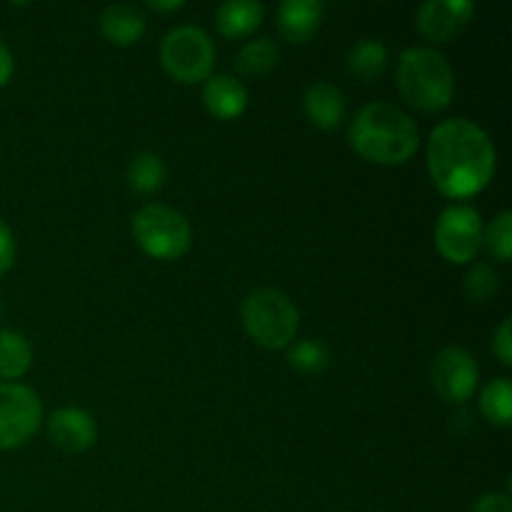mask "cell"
Here are the masks:
<instances>
[{"label":"cell","instance_id":"cell-13","mask_svg":"<svg viewBox=\"0 0 512 512\" xmlns=\"http://www.w3.org/2000/svg\"><path fill=\"white\" fill-rule=\"evenodd\" d=\"M145 28H148V18L133 3H113L100 15V33L108 43L118 45V48L138 43L145 35Z\"/></svg>","mask_w":512,"mask_h":512},{"label":"cell","instance_id":"cell-4","mask_svg":"<svg viewBox=\"0 0 512 512\" xmlns=\"http://www.w3.org/2000/svg\"><path fill=\"white\" fill-rule=\"evenodd\" d=\"M245 333L265 350H283L295 340L300 315L293 300L275 288H258L243 300L240 308Z\"/></svg>","mask_w":512,"mask_h":512},{"label":"cell","instance_id":"cell-16","mask_svg":"<svg viewBox=\"0 0 512 512\" xmlns=\"http://www.w3.org/2000/svg\"><path fill=\"white\" fill-rule=\"evenodd\" d=\"M265 8L258 0H228L215 13V23L225 38H245L263 23Z\"/></svg>","mask_w":512,"mask_h":512},{"label":"cell","instance_id":"cell-19","mask_svg":"<svg viewBox=\"0 0 512 512\" xmlns=\"http://www.w3.org/2000/svg\"><path fill=\"white\" fill-rule=\"evenodd\" d=\"M33 363V348L18 330H0V378L18 380Z\"/></svg>","mask_w":512,"mask_h":512},{"label":"cell","instance_id":"cell-20","mask_svg":"<svg viewBox=\"0 0 512 512\" xmlns=\"http://www.w3.org/2000/svg\"><path fill=\"white\" fill-rule=\"evenodd\" d=\"M165 178H168V168H165L163 158L155 153L135 155L128 165V173H125V180L138 195L158 193Z\"/></svg>","mask_w":512,"mask_h":512},{"label":"cell","instance_id":"cell-11","mask_svg":"<svg viewBox=\"0 0 512 512\" xmlns=\"http://www.w3.org/2000/svg\"><path fill=\"white\" fill-rule=\"evenodd\" d=\"M48 438L68 455L85 453L98 440V425L93 415L80 408H58L48 418Z\"/></svg>","mask_w":512,"mask_h":512},{"label":"cell","instance_id":"cell-2","mask_svg":"<svg viewBox=\"0 0 512 512\" xmlns=\"http://www.w3.org/2000/svg\"><path fill=\"white\" fill-rule=\"evenodd\" d=\"M348 138L355 153L370 163L403 165L418 150L420 130L403 108L375 100L355 115Z\"/></svg>","mask_w":512,"mask_h":512},{"label":"cell","instance_id":"cell-6","mask_svg":"<svg viewBox=\"0 0 512 512\" xmlns=\"http://www.w3.org/2000/svg\"><path fill=\"white\" fill-rule=\"evenodd\" d=\"M160 63L178 83H205L215 68V45L203 28L180 25L160 43Z\"/></svg>","mask_w":512,"mask_h":512},{"label":"cell","instance_id":"cell-24","mask_svg":"<svg viewBox=\"0 0 512 512\" xmlns=\"http://www.w3.org/2000/svg\"><path fill=\"white\" fill-rule=\"evenodd\" d=\"M483 248L500 263H508L512 258V213L503 210L498 218L490 223V228L483 233Z\"/></svg>","mask_w":512,"mask_h":512},{"label":"cell","instance_id":"cell-1","mask_svg":"<svg viewBox=\"0 0 512 512\" xmlns=\"http://www.w3.org/2000/svg\"><path fill=\"white\" fill-rule=\"evenodd\" d=\"M498 153L480 125L465 118L443 120L428 138V173L435 188L453 200L483 193L495 175Z\"/></svg>","mask_w":512,"mask_h":512},{"label":"cell","instance_id":"cell-8","mask_svg":"<svg viewBox=\"0 0 512 512\" xmlns=\"http://www.w3.org/2000/svg\"><path fill=\"white\" fill-rule=\"evenodd\" d=\"M43 423V405L28 385L0 383V453L28 443Z\"/></svg>","mask_w":512,"mask_h":512},{"label":"cell","instance_id":"cell-9","mask_svg":"<svg viewBox=\"0 0 512 512\" xmlns=\"http://www.w3.org/2000/svg\"><path fill=\"white\" fill-rule=\"evenodd\" d=\"M433 385L448 403H465L473 398L480 380V368L463 348H445L433 360Z\"/></svg>","mask_w":512,"mask_h":512},{"label":"cell","instance_id":"cell-10","mask_svg":"<svg viewBox=\"0 0 512 512\" xmlns=\"http://www.w3.org/2000/svg\"><path fill=\"white\" fill-rule=\"evenodd\" d=\"M475 18V3L470 0H428L415 15L418 33L428 43H448L458 38Z\"/></svg>","mask_w":512,"mask_h":512},{"label":"cell","instance_id":"cell-26","mask_svg":"<svg viewBox=\"0 0 512 512\" xmlns=\"http://www.w3.org/2000/svg\"><path fill=\"white\" fill-rule=\"evenodd\" d=\"M470 512H512V500L508 493H485L475 500Z\"/></svg>","mask_w":512,"mask_h":512},{"label":"cell","instance_id":"cell-12","mask_svg":"<svg viewBox=\"0 0 512 512\" xmlns=\"http://www.w3.org/2000/svg\"><path fill=\"white\" fill-rule=\"evenodd\" d=\"M203 105L215 120H235L248 110V88L230 75H210L203 85Z\"/></svg>","mask_w":512,"mask_h":512},{"label":"cell","instance_id":"cell-18","mask_svg":"<svg viewBox=\"0 0 512 512\" xmlns=\"http://www.w3.org/2000/svg\"><path fill=\"white\" fill-rule=\"evenodd\" d=\"M280 63V48L270 38H255L235 58V70L243 78H263L273 73Z\"/></svg>","mask_w":512,"mask_h":512},{"label":"cell","instance_id":"cell-21","mask_svg":"<svg viewBox=\"0 0 512 512\" xmlns=\"http://www.w3.org/2000/svg\"><path fill=\"white\" fill-rule=\"evenodd\" d=\"M480 413L495 428L512 425V385L508 378H495L480 393Z\"/></svg>","mask_w":512,"mask_h":512},{"label":"cell","instance_id":"cell-15","mask_svg":"<svg viewBox=\"0 0 512 512\" xmlns=\"http://www.w3.org/2000/svg\"><path fill=\"white\" fill-rule=\"evenodd\" d=\"M303 110L320 130H335L345 120V95L330 83H313L303 95Z\"/></svg>","mask_w":512,"mask_h":512},{"label":"cell","instance_id":"cell-7","mask_svg":"<svg viewBox=\"0 0 512 512\" xmlns=\"http://www.w3.org/2000/svg\"><path fill=\"white\" fill-rule=\"evenodd\" d=\"M483 218L473 205H450L435 223V248L448 263L468 265L483 250Z\"/></svg>","mask_w":512,"mask_h":512},{"label":"cell","instance_id":"cell-14","mask_svg":"<svg viewBox=\"0 0 512 512\" xmlns=\"http://www.w3.org/2000/svg\"><path fill=\"white\" fill-rule=\"evenodd\" d=\"M323 3L318 0H283L278 5V28L288 43H308L323 23Z\"/></svg>","mask_w":512,"mask_h":512},{"label":"cell","instance_id":"cell-22","mask_svg":"<svg viewBox=\"0 0 512 512\" xmlns=\"http://www.w3.org/2000/svg\"><path fill=\"white\" fill-rule=\"evenodd\" d=\"M288 363H290V368H295L298 373H303V375L323 373V370L330 365L328 345H325L323 340H315V338L298 340V343L290 348Z\"/></svg>","mask_w":512,"mask_h":512},{"label":"cell","instance_id":"cell-29","mask_svg":"<svg viewBox=\"0 0 512 512\" xmlns=\"http://www.w3.org/2000/svg\"><path fill=\"white\" fill-rule=\"evenodd\" d=\"M148 8L158 10V13H170V10L183 8V0H165V3H160V0H148Z\"/></svg>","mask_w":512,"mask_h":512},{"label":"cell","instance_id":"cell-28","mask_svg":"<svg viewBox=\"0 0 512 512\" xmlns=\"http://www.w3.org/2000/svg\"><path fill=\"white\" fill-rule=\"evenodd\" d=\"M13 70H15L13 55H10V50L0 43V88L8 85V80L13 78Z\"/></svg>","mask_w":512,"mask_h":512},{"label":"cell","instance_id":"cell-17","mask_svg":"<svg viewBox=\"0 0 512 512\" xmlns=\"http://www.w3.org/2000/svg\"><path fill=\"white\" fill-rule=\"evenodd\" d=\"M345 65H348V73L363 83L378 80L388 70V48L383 40L363 38L348 50Z\"/></svg>","mask_w":512,"mask_h":512},{"label":"cell","instance_id":"cell-5","mask_svg":"<svg viewBox=\"0 0 512 512\" xmlns=\"http://www.w3.org/2000/svg\"><path fill=\"white\" fill-rule=\"evenodd\" d=\"M133 238L153 260H178L190 250L193 230L183 213L170 205L150 203L135 213Z\"/></svg>","mask_w":512,"mask_h":512},{"label":"cell","instance_id":"cell-23","mask_svg":"<svg viewBox=\"0 0 512 512\" xmlns=\"http://www.w3.org/2000/svg\"><path fill=\"white\" fill-rule=\"evenodd\" d=\"M463 288L470 303H485V300L493 298L500 288L498 270L488 263H475L473 268L468 270V275H465Z\"/></svg>","mask_w":512,"mask_h":512},{"label":"cell","instance_id":"cell-25","mask_svg":"<svg viewBox=\"0 0 512 512\" xmlns=\"http://www.w3.org/2000/svg\"><path fill=\"white\" fill-rule=\"evenodd\" d=\"M493 353L500 365L510 368L512 365V320L505 318L493 335Z\"/></svg>","mask_w":512,"mask_h":512},{"label":"cell","instance_id":"cell-27","mask_svg":"<svg viewBox=\"0 0 512 512\" xmlns=\"http://www.w3.org/2000/svg\"><path fill=\"white\" fill-rule=\"evenodd\" d=\"M15 263V238L8 225L0 220V278L13 268Z\"/></svg>","mask_w":512,"mask_h":512},{"label":"cell","instance_id":"cell-3","mask_svg":"<svg viewBox=\"0 0 512 512\" xmlns=\"http://www.w3.org/2000/svg\"><path fill=\"white\" fill-rule=\"evenodd\" d=\"M398 90L410 108L440 113L453 103L455 73L443 53L433 48H408L395 68Z\"/></svg>","mask_w":512,"mask_h":512}]
</instances>
